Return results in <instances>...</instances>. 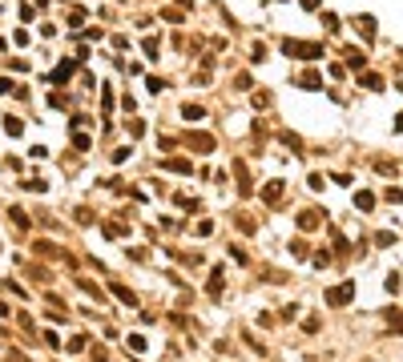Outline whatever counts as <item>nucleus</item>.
I'll list each match as a JSON object with an SVG mask.
<instances>
[{"instance_id": "1", "label": "nucleus", "mask_w": 403, "mask_h": 362, "mask_svg": "<svg viewBox=\"0 0 403 362\" xmlns=\"http://www.w3.org/2000/svg\"><path fill=\"white\" fill-rule=\"evenodd\" d=\"M283 52L287 56H298V60H319L323 56V45H315V41H283Z\"/></svg>"}, {"instance_id": "2", "label": "nucleus", "mask_w": 403, "mask_h": 362, "mask_svg": "<svg viewBox=\"0 0 403 362\" xmlns=\"http://www.w3.org/2000/svg\"><path fill=\"white\" fill-rule=\"evenodd\" d=\"M355 298V282H343V286H335V290H327V306H343Z\"/></svg>"}, {"instance_id": "3", "label": "nucleus", "mask_w": 403, "mask_h": 362, "mask_svg": "<svg viewBox=\"0 0 403 362\" xmlns=\"http://www.w3.org/2000/svg\"><path fill=\"white\" fill-rule=\"evenodd\" d=\"M222 278H226V270L218 266V270L210 274V282H206V294H210V298H222Z\"/></svg>"}, {"instance_id": "4", "label": "nucleus", "mask_w": 403, "mask_h": 362, "mask_svg": "<svg viewBox=\"0 0 403 362\" xmlns=\"http://www.w3.org/2000/svg\"><path fill=\"white\" fill-rule=\"evenodd\" d=\"M387 326L403 334V310H399V306H387Z\"/></svg>"}, {"instance_id": "5", "label": "nucleus", "mask_w": 403, "mask_h": 362, "mask_svg": "<svg viewBox=\"0 0 403 362\" xmlns=\"http://www.w3.org/2000/svg\"><path fill=\"white\" fill-rule=\"evenodd\" d=\"M190 145H194L198 153H210V149H214V141H210L206 133H198V137H190Z\"/></svg>"}, {"instance_id": "6", "label": "nucleus", "mask_w": 403, "mask_h": 362, "mask_svg": "<svg viewBox=\"0 0 403 362\" xmlns=\"http://www.w3.org/2000/svg\"><path fill=\"white\" fill-rule=\"evenodd\" d=\"M283 198V181H270L266 189H262V202H278Z\"/></svg>"}, {"instance_id": "7", "label": "nucleus", "mask_w": 403, "mask_h": 362, "mask_svg": "<svg viewBox=\"0 0 403 362\" xmlns=\"http://www.w3.org/2000/svg\"><path fill=\"white\" fill-rule=\"evenodd\" d=\"M166 169H170V173H194V165H190V161H181V157L166 161Z\"/></svg>"}, {"instance_id": "8", "label": "nucleus", "mask_w": 403, "mask_h": 362, "mask_svg": "<svg viewBox=\"0 0 403 362\" xmlns=\"http://www.w3.org/2000/svg\"><path fill=\"white\" fill-rule=\"evenodd\" d=\"M113 294L125 302V306H133V302H137V298H133V290H129V286H121V282H113Z\"/></svg>"}, {"instance_id": "9", "label": "nucleus", "mask_w": 403, "mask_h": 362, "mask_svg": "<svg viewBox=\"0 0 403 362\" xmlns=\"http://www.w3.org/2000/svg\"><path fill=\"white\" fill-rule=\"evenodd\" d=\"M298 225H302V229H315V225H319V213H315V209L298 213Z\"/></svg>"}, {"instance_id": "10", "label": "nucleus", "mask_w": 403, "mask_h": 362, "mask_svg": "<svg viewBox=\"0 0 403 362\" xmlns=\"http://www.w3.org/2000/svg\"><path fill=\"white\" fill-rule=\"evenodd\" d=\"M359 32L363 37H375V16H359Z\"/></svg>"}, {"instance_id": "11", "label": "nucleus", "mask_w": 403, "mask_h": 362, "mask_svg": "<svg viewBox=\"0 0 403 362\" xmlns=\"http://www.w3.org/2000/svg\"><path fill=\"white\" fill-rule=\"evenodd\" d=\"M181 117H185V121H202V117H206V109H198V105H185V109H181Z\"/></svg>"}, {"instance_id": "12", "label": "nucleus", "mask_w": 403, "mask_h": 362, "mask_svg": "<svg viewBox=\"0 0 403 362\" xmlns=\"http://www.w3.org/2000/svg\"><path fill=\"white\" fill-rule=\"evenodd\" d=\"M125 346H129L133 354H145V338H141V334H129V342H125Z\"/></svg>"}, {"instance_id": "13", "label": "nucleus", "mask_w": 403, "mask_h": 362, "mask_svg": "<svg viewBox=\"0 0 403 362\" xmlns=\"http://www.w3.org/2000/svg\"><path fill=\"white\" fill-rule=\"evenodd\" d=\"M355 206H359V209H371V206H375V198L363 189V193H355Z\"/></svg>"}, {"instance_id": "14", "label": "nucleus", "mask_w": 403, "mask_h": 362, "mask_svg": "<svg viewBox=\"0 0 403 362\" xmlns=\"http://www.w3.org/2000/svg\"><path fill=\"white\" fill-rule=\"evenodd\" d=\"M4 129H8V133H12V137H20V133H24V125H20V121H16V117H8V121H4Z\"/></svg>"}, {"instance_id": "15", "label": "nucleus", "mask_w": 403, "mask_h": 362, "mask_svg": "<svg viewBox=\"0 0 403 362\" xmlns=\"http://www.w3.org/2000/svg\"><path fill=\"white\" fill-rule=\"evenodd\" d=\"M347 64H351V69H363V52H355V49H347Z\"/></svg>"}, {"instance_id": "16", "label": "nucleus", "mask_w": 403, "mask_h": 362, "mask_svg": "<svg viewBox=\"0 0 403 362\" xmlns=\"http://www.w3.org/2000/svg\"><path fill=\"white\" fill-rule=\"evenodd\" d=\"M319 85H323L319 73H306V77H302V89H319Z\"/></svg>"}, {"instance_id": "17", "label": "nucleus", "mask_w": 403, "mask_h": 362, "mask_svg": "<svg viewBox=\"0 0 403 362\" xmlns=\"http://www.w3.org/2000/svg\"><path fill=\"white\" fill-rule=\"evenodd\" d=\"M290 250H294L298 258H306V242H302V238H294V242H290Z\"/></svg>"}]
</instances>
